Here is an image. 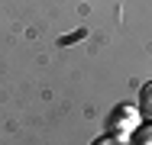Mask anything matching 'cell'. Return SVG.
Here are the masks:
<instances>
[{"mask_svg": "<svg viewBox=\"0 0 152 145\" xmlns=\"http://www.w3.org/2000/svg\"><path fill=\"white\" fill-rule=\"evenodd\" d=\"M136 145H152V126H149V129H142V132L136 136Z\"/></svg>", "mask_w": 152, "mask_h": 145, "instance_id": "1", "label": "cell"}, {"mask_svg": "<svg viewBox=\"0 0 152 145\" xmlns=\"http://www.w3.org/2000/svg\"><path fill=\"white\" fill-rule=\"evenodd\" d=\"M94 145H126L123 139H113V136H107V139H97Z\"/></svg>", "mask_w": 152, "mask_h": 145, "instance_id": "2", "label": "cell"}]
</instances>
